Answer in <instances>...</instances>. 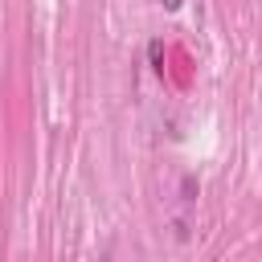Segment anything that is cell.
<instances>
[{"mask_svg": "<svg viewBox=\"0 0 262 262\" xmlns=\"http://www.w3.org/2000/svg\"><path fill=\"white\" fill-rule=\"evenodd\" d=\"M151 66H156V74H164V45L160 41H151Z\"/></svg>", "mask_w": 262, "mask_h": 262, "instance_id": "cell-1", "label": "cell"}, {"mask_svg": "<svg viewBox=\"0 0 262 262\" xmlns=\"http://www.w3.org/2000/svg\"><path fill=\"white\" fill-rule=\"evenodd\" d=\"M160 4H164V8H168V12H176V8H180V4H184V0H160Z\"/></svg>", "mask_w": 262, "mask_h": 262, "instance_id": "cell-2", "label": "cell"}]
</instances>
